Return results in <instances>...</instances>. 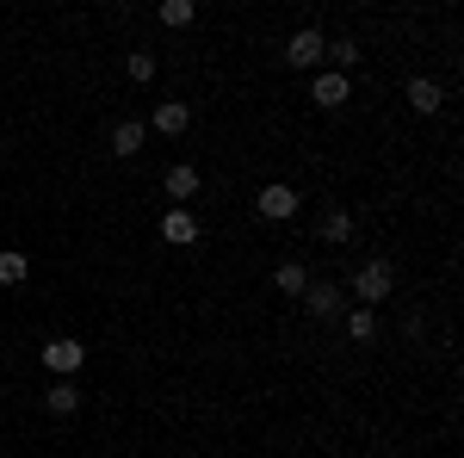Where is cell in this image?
Returning <instances> with one entry per match:
<instances>
[{
  "mask_svg": "<svg viewBox=\"0 0 464 458\" xmlns=\"http://www.w3.org/2000/svg\"><path fill=\"white\" fill-rule=\"evenodd\" d=\"M391 291H396V273H391V260H365V267L353 273V297L365 304V310H378V304H384Z\"/></svg>",
  "mask_w": 464,
  "mask_h": 458,
  "instance_id": "cell-1",
  "label": "cell"
},
{
  "mask_svg": "<svg viewBox=\"0 0 464 458\" xmlns=\"http://www.w3.org/2000/svg\"><path fill=\"white\" fill-rule=\"evenodd\" d=\"M254 211L266 217V223H285V217H297V192H291L285 180H273V186L254 192Z\"/></svg>",
  "mask_w": 464,
  "mask_h": 458,
  "instance_id": "cell-2",
  "label": "cell"
},
{
  "mask_svg": "<svg viewBox=\"0 0 464 458\" xmlns=\"http://www.w3.org/2000/svg\"><path fill=\"white\" fill-rule=\"evenodd\" d=\"M322 56H328V37H322L316 25H304V32L285 44V63H291V69H322Z\"/></svg>",
  "mask_w": 464,
  "mask_h": 458,
  "instance_id": "cell-3",
  "label": "cell"
},
{
  "mask_svg": "<svg viewBox=\"0 0 464 458\" xmlns=\"http://www.w3.org/2000/svg\"><path fill=\"white\" fill-rule=\"evenodd\" d=\"M81 359H87V347H81L74 335H56V341H44V365H50L56 378H74V372H81Z\"/></svg>",
  "mask_w": 464,
  "mask_h": 458,
  "instance_id": "cell-4",
  "label": "cell"
},
{
  "mask_svg": "<svg viewBox=\"0 0 464 458\" xmlns=\"http://www.w3.org/2000/svg\"><path fill=\"white\" fill-rule=\"evenodd\" d=\"M347 93H353V81H347V74H334V69H322L316 81H310V100H316V106H347Z\"/></svg>",
  "mask_w": 464,
  "mask_h": 458,
  "instance_id": "cell-5",
  "label": "cell"
},
{
  "mask_svg": "<svg viewBox=\"0 0 464 458\" xmlns=\"http://www.w3.org/2000/svg\"><path fill=\"white\" fill-rule=\"evenodd\" d=\"M161 236H168L174 248H192V242H198V217L186 211V205H174V211L161 217Z\"/></svg>",
  "mask_w": 464,
  "mask_h": 458,
  "instance_id": "cell-6",
  "label": "cell"
},
{
  "mask_svg": "<svg viewBox=\"0 0 464 458\" xmlns=\"http://www.w3.org/2000/svg\"><path fill=\"white\" fill-rule=\"evenodd\" d=\"M186 124H192V106H186V100H161V106H155V131H161V137H179Z\"/></svg>",
  "mask_w": 464,
  "mask_h": 458,
  "instance_id": "cell-7",
  "label": "cell"
},
{
  "mask_svg": "<svg viewBox=\"0 0 464 458\" xmlns=\"http://www.w3.org/2000/svg\"><path fill=\"white\" fill-rule=\"evenodd\" d=\"M341 304H347V297H341V291H334V285H310V291H304V310H310V317H341Z\"/></svg>",
  "mask_w": 464,
  "mask_h": 458,
  "instance_id": "cell-8",
  "label": "cell"
},
{
  "mask_svg": "<svg viewBox=\"0 0 464 458\" xmlns=\"http://www.w3.org/2000/svg\"><path fill=\"white\" fill-rule=\"evenodd\" d=\"M409 106L421 112V118H428V112H440V106H446L440 81H428V74H415V81H409Z\"/></svg>",
  "mask_w": 464,
  "mask_h": 458,
  "instance_id": "cell-9",
  "label": "cell"
},
{
  "mask_svg": "<svg viewBox=\"0 0 464 458\" xmlns=\"http://www.w3.org/2000/svg\"><path fill=\"white\" fill-rule=\"evenodd\" d=\"M161 186H168V199H179V205H186V199H192V192H198V168H192V161H174V168H168V180H161Z\"/></svg>",
  "mask_w": 464,
  "mask_h": 458,
  "instance_id": "cell-10",
  "label": "cell"
},
{
  "mask_svg": "<svg viewBox=\"0 0 464 458\" xmlns=\"http://www.w3.org/2000/svg\"><path fill=\"white\" fill-rule=\"evenodd\" d=\"M32 279V254L25 248H0V285H25Z\"/></svg>",
  "mask_w": 464,
  "mask_h": 458,
  "instance_id": "cell-11",
  "label": "cell"
},
{
  "mask_svg": "<svg viewBox=\"0 0 464 458\" xmlns=\"http://www.w3.org/2000/svg\"><path fill=\"white\" fill-rule=\"evenodd\" d=\"M44 409H50V415H74V409H81V390H74L69 378H56V385L44 390Z\"/></svg>",
  "mask_w": 464,
  "mask_h": 458,
  "instance_id": "cell-12",
  "label": "cell"
},
{
  "mask_svg": "<svg viewBox=\"0 0 464 458\" xmlns=\"http://www.w3.org/2000/svg\"><path fill=\"white\" fill-rule=\"evenodd\" d=\"M372 335H378V310H365V304H359V310H347V341H353V347H365Z\"/></svg>",
  "mask_w": 464,
  "mask_h": 458,
  "instance_id": "cell-13",
  "label": "cell"
},
{
  "mask_svg": "<svg viewBox=\"0 0 464 458\" xmlns=\"http://www.w3.org/2000/svg\"><path fill=\"white\" fill-rule=\"evenodd\" d=\"M273 291H285V297H304V291H310V273H304L297 260H285V267L273 273Z\"/></svg>",
  "mask_w": 464,
  "mask_h": 458,
  "instance_id": "cell-14",
  "label": "cell"
},
{
  "mask_svg": "<svg viewBox=\"0 0 464 458\" xmlns=\"http://www.w3.org/2000/svg\"><path fill=\"white\" fill-rule=\"evenodd\" d=\"M137 149H143V124L130 118V124H118V131H111V155H124V161H130Z\"/></svg>",
  "mask_w": 464,
  "mask_h": 458,
  "instance_id": "cell-15",
  "label": "cell"
},
{
  "mask_svg": "<svg viewBox=\"0 0 464 458\" xmlns=\"http://www.w3.org/2000/svg\"><path fill=\"white\" fill-rule=\"evenodd\" d=\"M322 242H334V248L353 242V217H347V211H328V217H322Z\"/></svg>",
  "mask_w": 464,
  "mask_h": 458,
  "instance_id": "cell-16",
  "label": "cell"
},
{
  "mask_svg": "<svg viewBox=\"0 0 464 458\" xmlns=\"http://www.w3.org/2000/svg\"><path fill=\"white\" fill-rule=\"evenodd\" d=\"M359 56H365V50H359L353 37H334V44H328V63H334V74H347Z\"/></svg>",
  "mask_w": 464,
  "mask_h": 458,
  "instance_id": "cell-17",
  "label": "cell"
},
{
  "mask_svg": "<svg viewBox=\"0 0 464 458\" xmlns=\"http://www.w3.org/2000/svg\"><path fill=\"white\" fill-rule=\"evenodd\" d=\"M155 19H161V25H192V19H198V6H192V0H168V6H161V13H155Z\"/></svg>",
  "mask_w": 464,
  "mask_h": 458,
  "instance_id": "cell-18",
  "label": "cell"
},
{
  "mask_svg": "<svg viewBox=\"0 0 464 458\" xmlns=\"http://www.w3.org/2000/svg\"><path fill=\"white\" fill-rule=\"evenodd\" d=\"M124 69H130L137 87H149V81H155V56H149V50H130V63H124Z\"/></svg>",
  "mask_w": 464,
  "mask_h": 458,
  "instance_id": "cell-19",
  "label": "cell"
}]
</instances>
